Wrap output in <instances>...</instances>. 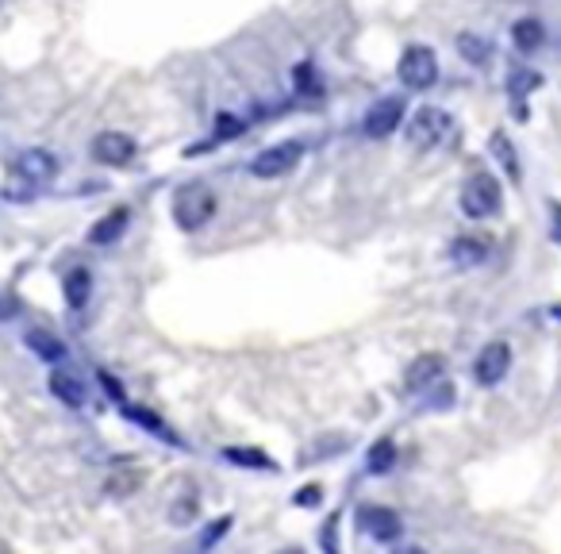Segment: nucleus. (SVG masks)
Listing matches in <instances>:
<instances>
[{
  "label": "nucleus",
  "mask_w": 561,
  "mask_h": 554,
  "mask_svg": "<svg viewBox=\"0 0 561 554\" xmlns=\"http://www.w3.org/2000/svg\"><path fill=\"white\" fill-rule=\"evenodd\" d=\"M216 204L220 201H216V193L208 185L189 181V185H181L173 193V220H177L181 231H200V227L216 216Z\"/></svg>",
  "instance_id": "1"
},
{
  "label": "nucleus",
  "mask_w": 561,
  "mask_h": 554,
  "mask_svg": "<svg viewBox=\"0 0 561 554\" xmlns=\"http://www.w3.org/2000/svg\"><path fill=\"white\" fill-rule=\"evenodd\" d=\"M504 204V193H500V181L492 174H473L462 189V212L469 220H488L496 216Z\"/></svg>",
  "instance_id": "2"
},
{
  "label": "nucleus",
  "mask_w": 561,
  "mask_h": 554,
  "mask_svg": "<svg viewBox=\"0 0 561 554\" xmlns=\"http://www.w3.org/2000/svg\"><path fill=\"white\" fill-rule=\"evenodd\" d=\"M446 135H450V112H442V108H435V104L415 108V116L408 120V143H412L415 151H431V147H439Z\"/></svg>",
  "instance_id": "3"
},
{
  "label": "nucleus",
  "mask_w": 561,
  "mask_h": 554,
  "mask_svg": "<svg viewBox=\"0 0 561 554\" xmlns=\"http://www.w3.org/2000/svg\"><path fill=\"white\" fill-rule=\"evenodd\" d=\"M396 74L404 81V89L423 93V89H431V85L439 81V58H435L431 47H408V51L400 54Z\"/></svg>",
  "instance_id": "4"
},
{
  "label": "nucleus",
  "mask_w": 561,
  "mask_h": 554,
  "mask_svg": "<svg viewBox=\"0 0 561 554\" xmlns=\"http://www.w3.org/2000/svg\"><path fill=\"white\" fill-rule=\"evenodd\" d=\"M304 154V143L300 139H285V143H273L266 151H258L250 158V174L262 177V181H273V177H285L300 162Z\"/></svg>",
  "instance_id": "5"
},
{
  "label": "nucleus",
  "mask_w": 561,
  "mask_h": 554,
  "mask_svg": "<svg viewBox=\"0 0 561 554\" xmlns=\"http://www.w3.org/2000/svg\"><path fill=\"white\" fill-rule=\"evenodd\" d=\"M400 124H404V97H381V101L369 104V112L362 116V131L369 139H389Z\"/></svg>",
  "instance_id": "6"
},
{
  "label": "nucleus",
  "mask_w": 561,
  "mask_h": 554,
  "mask_svg": "<svg viewBox=\"0 0 561 554\" xmlns=\"http://www.w3.org/2000/svg\"><path fill=\"white\" fill-rule=\"evenodd\" d=\"M508 370H512V347L508 343H488V347H481L477 362H473V378H477V385H485V389L500 385V381L508 378Z\"/></svg>",
  "instance_id": "7"
},
{
  "label": "nucleus",
  "mask_w": 561,
  "mask_h": 554,
  "mask_svg": "<svg viewBox=\"0 0 561 554\" xmlns=\"http://www.w3.org/2000/svg\"><path fill=\"white\" fill-rule=\"evenodd\" d=\"M135 154H139V147L127 131H100L93 139V158L100 166H131Z\"/></svg>",
  "instance_id": "8"
},
{
  "label": "nucleus",
  "mask_w": 561,
  "mask_h": 554,
  "mask_svg": "<svg viewBox=\"0 0 561 554\" xmlns=\"http://www.w3.org/2000/svg\"><path fill=\"white\" fill-rule=\"evenodd\" d=\"M16 177H24L27 185H47L58 177V154H50L47 147H31V151L16 154Z\"/></svg>",
  "instance_id": "9"
},
{
  "label": "nucleus",
  "mask_w": 561,
  "mask_h": 554,
  "mask_svg": "<svg viewBox=\"0 0 561 554\" xmlns=\"http://www.w3.org/2000/svg\"><path fill=\"white\" fill-rule=\"evenodd\" d=\"M358 524L366 531L369 539H377V543H392V539H400V516L385 508V504H366L362 512H358Z\"/></svg>",
  "instance_id": "10"
},
{
  "label": "nucleus",
  "mask_w": 561,
  "mask_h": 554,
  "mask_svg": "<svg viewBox=\"0 0 561 554\" xmlns=\"http://www.w3.org/2000/svg\"><path fill=\"white\" fill-rule=\"evenodd\" d=\"M442 370H446V358L442 354H419L412 366H408V374H404V385L412 393H423V389H431L442 378Z\"/></svg>",
  "instance_id": "11"
},
{
  "label": "nucleus",
  "mask_w": 561,
  "mask_h": 554,
  "mask_svg": "<svg viewBox=\"0 0 561 554\" xmlns=\"http://www.w3.org/2000/svg\"><path fill=\"white\" fill-rule=\"evenodd\" d=\"M47 385H50V393L66 404V408H81V404H85V381L77 378L74 370H66V366H54Z\"/></svg>",
  "instance_id": "12"
},
{
  "label": "nucleus",
  "mask_w": 561,
  "mask_h": 554,
  "mask_svg": "<svg viewBox=\"0 0 561 554\" xmlns=\"http://www.w3.org/2000/svg\"><path fill=\"white\" fill-rule=\"evenodd\" d=\"M131 224V212L127 208H112L108 216H100L97 224L89 227V243L93 247H112V243H120V235L127 231Z\"/></svg>",
  "instance_id": "13"
},
{
  "label": "nucleus",
  "mask_w": 561,
  "mask_h": 554,
  "mask_svg": "<svg viewBox=\"0 0 561 554\" xmlns=\"http://www.w3.org/2000/svg\"><path fill=\"white\" fill-rule=\"evenodd\" d=\"M62 297H66V304H70L74 312H81V308L89 304V297H93V274H89L85 266H74L70 274L62 277Z\"/></svg>",
  "instance_id": "14"
},
{
  "label": "nucleus",
  "mask_w": 561,
  "mask_h": 554,
  "mask_svg": "<svg viewBox=\"0 0 561 554\" xmlns=\"http://www.w3.org/2000/svg\"><path fill=\"white\" fill-rule=\"evenodd\" d=\"M27 339V347H31V351L39 354V358H43V362H50V366H58V362H66V343H62V339H58V335H50L47 328H31L24 335Z\"/></svg>",
  "instance_id": "15"
},
{
  "label": "nucleus",
  "mask_w": 561,
  "mask_h": 554,
  "mask_svg": "<svg viewBox=\"0 0 561 554\" xmlns=\"http://www.w3.org/2000/svg\"><path fill=\"white\" fill-rule=\"evenodd\" d=\"M485 258H488L485 239L462 235V239H454V243H450V262H454V266H462V270H469V266H481Z\"/></svg>",
  "instance_id": "16"
},
{
  "label": "nucleus",
  "mask_w": 561,
  "mask_h": 554,
  "mask_svg": "<svg viewBox=\"0 0 561 554\" xmlns=\"http://www.w3.org/2000/svg\"><path fill=\"white\" fill-rule=\"evenodd\" d=\"M512 43L519 47L523 54H535L542 43H546V27L538 24V20H515V27H512Z\"/></svg>",
  "instance_id": "17"
},
{
  "label": "nucleus",
  "mask_w": 561,
  "mask_h": 554,
  "mask_svg": "<svg viewBox=\"0 0 561 554\" xmlns=\"http://www.w3.org/2000/svg\"><path fill=\"white\" fill-rule=\"evenodd\" d=\"M223 458L231 466H243V470H277V462L266 451H254V447H227Z\"/></svg>",
  "instance_id": "18"
},
{
  "label": "nucleus",
  "mask_w": 561,
  "mask_h": 554,
  "mask_svg": "<svg viewBox=\"0 0 561 554\" xmlns=\"http://www.w3.org/2000/svg\"><path fill=\"white\" fill-rule=\"evenodd\" d=\"M458 54H462L469 66H485L488 58H492V43L481 39V35H473V31H462L458 35Z\"/></svg>",
  "instance_id": "19"
},
{
  "label": "nucleus",
  "mask_w": 561,
  "mask_h": 554,
  "mask_svg": "<svg viewBox=\"0 0 561 554\" xmlns=\"http://www.w3.org/2000/svg\"><path fill=\"white\" fill-rule=\"evenodd\" d=\"M392 466H396V443L392 439H377L366 454V470L369 474H389Z\"/></svg>",
  "instance_id": "20"
},
{
  "label": "nucleus",
  "mask_w": 561,
  "mask_h": 554,
  "mask_svg": "<svg viewBox=\"0 0 561 554\" xmlns=\"http://www.w3.org/2000/svg\"><path fill=\"white\" fill-rule=\"evenodd\" d=\"M488 143H492V154H496V162H500V166L508 170V177H512V181H519V162H515V147H512V139H508L504 131H496V135H492Z\"/></svg>",
  "instance_id": "21"
},
{
  "label": "nucleus",
  "mask_w": 561,
  "mask_h": 554,
  "mask_svg": "<svg viewBox=\"0 0 561 554\" xmlns=\"http://www.w3.org/2000/svg\"><path fill=\"white\" fill-rule=\"evenodd\" d=\"M127 416H131L135 424H143L147 431H154L158 439H166V443H177V435H170V428H166V424H162V420H158L154 412H147V408H127Z\"/></svg>",
  "instance_id": "22"
},
{
  "label": "nucleus",
  "mask_w": 561,
  "mask_h": 554,
  "mask_svg": "<svg viewBox=\"0 0 561 554\" xmlns=\"http://www.w3.org/2000/svg\"><path fill=\"white\" fill-rule=\"evenodd\" d=\"M538 85H542V77L535 70H512V77H508V89H512L515 101H523L527 93H535Z\"/></svg>",
  "instance_id": "23"
},
{
  "label": "nucleus",
  "mask_w": 561,
  "mask_h": 554,
  "mask_svg": "<svg viewBox=\"0 0 561 554\" xmlns=\"http://www.w3.org/2000/svg\"><path fill=\"white\" fill-rule=\"evenodd\" d=\"M193 516H196V497H185V504L177 501V504L170 508V520L177 524V528H181V524H189Z\"/></svg>",
  "instance_id": "24"
},
{
  "label": "nucleus",
  "mask_w": 561,
  "mask_h": 554,
  "mask_svg": "<svg viewBox=\"0 0 561 554\" xmlns=\"http://www.w3.org/2000/svg\"><path fill=\"white\" fill-rule=\"evenodd\" d=\"M319 501H323V489H319V485H304L293 497V504H300V508H316Z\"/></svg>",
  "instance_id": "25"
},
{
  "label": "nucleus",
  "mask_w": 561,
  "mask_h": 554,
  "mask_svg": "<svg viewBox=\"0 0 561 554\" xmlns=\"http://www.w3.org/2000/svg\"><path fill=\"white\" fill-rule=\"evenodd\" d=\"M227 528H231V516L216 520V528H208L204 535H200V547H212V543H220V535H227Z\"/></svg>",
  "instance_id": "26"
},
{
  "label": "nucleus",
  "mask_w": 561,
  "mask_h": 554,
  "mask_svg": "<svg viewBox=\"0 0 561 554\" xmlns=\"http://www.w3.org/2000/svg\"><path fill=\"white\" fill-rule=\"evenodd\" d=\"M323 547H327V551H339V516L327 520V528H323Z\"/></svg>",
  "instance_id": "27"
},
{
  "label": "nucleus",
  "mask_w": 561,
  "mask_h": 554,
  "mask_svg": "<svg viewBox=\"0 0 561 554\" xmlns=\"http://www.w3.org/2000/svg\"><path fill=\"white\" fill-rule=\"evenodd\" d=\"M100 381H104V389H108V393H112V401L116 404H123L127 401V393H123V385L116 378H112V374H108V370H100Z\"/></svg>",
  "instance_id": "28"
},
{
  "label": "nucleus",
  "mask_w": 561,
  "mask_h": 554,
  "mask_svg": "<svg viewBox=\"0 0 561 554\" xmlns=\"http://www.w3.org/2000/svg\"><path fill=\"white\" fill-rule=\"evenodd\" d=\"M231 135H243V124L235 116H220V139H231Z\"/></svg>",
  "instance_id": "29"
}]
</instances>
